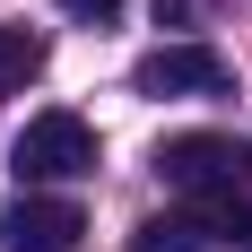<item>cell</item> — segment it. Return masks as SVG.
Masks as SVG:
<instances>
[{
  "mask_svg": "<svg viewBox=\"0 0 252 252\" xmlns=\"http://www.w3.org/2000/svg\"><path fill=\"white\" fill-rule=\"evenodd\" d=\"M157 174L174 183L183 200H218V191H244L252 200V148L226 139V130H183L157 148Z\"/></svg>",
  "mask_w": 252,
  "mask_h": 252,
  "instance_id": "6da1fadb",
  "label": "cell"
},
{
  "mask_svg": "<svg viewBox=\"0 0 252 252\" xmlns=\"http://www.w3.org/2000/svg\"><path fill=\"white\" fill-rule=\"evenodd\" d=\"M26 191H44V183H70V174H96V130L78 122V113H35L18 130V148H9Z\"/></svg>",
  "mask_w": 252,
  "mask_h": 252,
  "instance_id": "7a4b0ae2",
  "label": "cell"
},
{
  "mask_svg": "<svg viewBox=\"0 0 252 252\" xmlns=\"http://www.w3.org/2000/svg\"><path fill=\"white\" fill-rule=\"evenodd\" d=\"M130 87L157 104H174V96H235V61L226 52H209V44H157L130 61Z\"/></svg>",
  "mask_w": 252,
  "mask_h": 252,
  "instance_id": "3957f363",
  "label": "cell"
},
{
  "mask_svg": "<svg viewBox=\"0 0 252 252\" xmlns=\"http://www.w3.org/2000/svg\"><path fill=\"white\" fill-rule=\"evenodd\" d=\"M78 235H87V209L61 191H18L0 209V252H70Z\"/></svg>",
  "mask_w": 252,
  "mask_h": 252,
  "instance_id": "277c9868",
  "label": "cell"
},
{
  "mask_svg": "<svg viewBox=\"0 0 252 252\" xmlns=\"http://www.w3.org/2000/svg\"><path fill=\"white\" fill-rule=\"evenodd\" d=\"M130 252H218V244H209V226L183 209V218H148V226L130 235Z\"/></svg>",
  "mask_w": 252,
  "mask_h": 252,
  "instance_id": "5b68a950",
  "label": "cell"
},
{
  "mask_svg": "<svg viewBox=\"0 0 252 252\" xmlns=\"http://www.w3.org/2000/svg\"><path fill=\"white\" fill-rule=\"evenodd\" d=\"M44 70V35H26V26H0V96L26 87V78Z\"/></svg>",
  "mask_w": 252,
  "mask_h": 252,
  "instance_id": "8992f818",
  "label": "cell"
},
{
  "mask_svg": "<svg viewBox=\"0 0 252 252\" xmlns=\"http://www.w3.org/2000/svg\"><path fill=\"white\" fill-rule=\"evenodd\" d=\"M61 18H78V26H122V0H61Z\"/></svg>",
  "mask_w": 252,
  "mask_h": 252,
  "instance_id": "52a82bcc",
  "label": "cell"
},
{
  "mask_svg": "<svg viewBox=\"0 0 252 252\" xmlns=\"http://www.w3.org/2000/svg\"><path fill=\"white\" fill-rule=\"evenodd\" d=\"M165 18H191V0H157V26H165Z\"/></svg>",
  "mask_w": 252,
  "mask_h": 252,
  "instance_id": "ba28073f",
  "label": "cell"
}]
</instances>
